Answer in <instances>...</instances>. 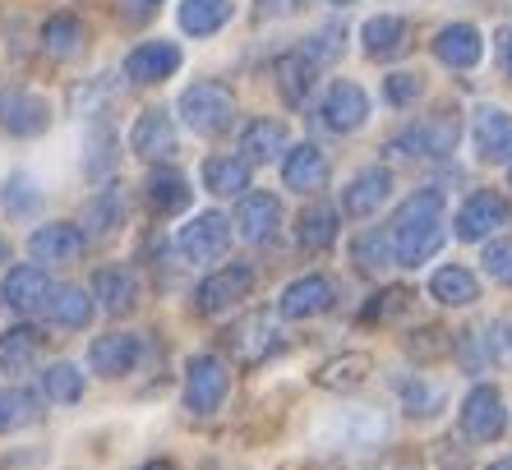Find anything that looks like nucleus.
I'll return each instance as SVG.
<instances>
[{
	"label": "nucleus",
	"instance_id": "obj_1",
	"mask_svg": "<svg viewBox=\"0 0 512 470\" xmlns=\"http://www.w3.org/2000/svg\"><path fill=\"white\" fill-rule=\"evenodd\" d=\"M388 240H393V259L406 268H420L443 249L448 240V217H443V194L439 189H416L411 199L397 208L393 226H388Z\"/></svg>",
	"mask_w": 512,
	"mask_h": 470
},
{
	"label": "nucleus",
	"instance_id": "obj_2",
	"mask_svg": "<svg viewBox=\"0 0 512 470\" xmlns=\"http://www.w3.org/2000/svg\"><path fill=\"white\" fill-rule=\"evenodd\" d=\"M388 438V420L374 406H342L314 429V447L319 452H365Z\"/></svg>",
	"mask_w": 512,
	"mask_h": 470
},
{
	"label": "nucleus",
	"instance_id": "obj_3",
	"mask_svg": "<svg viewBox=\"0 0 512 470\" xmlns=\"http://www.w3.org/2000/svg\"><path fill=\"white\" fill-rule=\"evenodd\" d=\"M457 139H462V120H457V111H434V116L416 120V125H406L402 134H397L388 148H393L397 157H411V162H429V157H448L457 148Z\"/></svg>",
	"mask_w": 512,
	"mask_h": 470
},
{
	"label": "nucleus",
	"instance_id": "obj_4",
	"mask_svg": "<svg viewBox=\"0 0 512 470\" xmlns=\"http://www.w3.org/2000/svg\"><path fill=\"white\" fill-rule=\"evenodd\" d=\"M180 116L194 134H222L236 116V97H231L227 83L217 79H199L180 93Z\"/></svg>",
	"mask_w": 512,
	"mask_h": 470
},
{
	"label": "nucleus",
	"instance_id": "obj_5",
	"mask_svg": "<svg viewBox=\"0 0 512 470\" xmlns=\"http://www.w3.org/2000/svg\"><path fill=\"white\" fill-rule=\"evenodd\" d=\"M286 346V332L273 314H245L231 323L227 332V351L236 365H263L268 355H277Z\"/></svg>",
	"mask_w": 512,
	"mask_h": 470
},
{
	"label": "nucleus",
	"instance_id": "obj_6",
	"mask_svg": "<svg viewBox=\"0 0 512 470\" xmlns=\"http://www.w3.org/2000/svg\"><path fill=\"white\" fill-rule=\"evenodd\" d=\"M231 392V374L217 355H194L185 365V406L190 415H217Z\"/></svg>",
	"mask_w": 512,
	"mask_h": 470
},
{
	"label": "nucleus",
	"instance_id": "obj_7",
	"mask_svg": "<svg viewBox=\"0 0 512 470\" xmlns=\"http://www.w3.org/2000/svg\"><path fill=\"white\" fill-rule=\"evenodd\" d=\"M176 245L190 263H213L231 249V222L222 217V212H194L190 222L180 226Z\"/></svg>",
	"mask_w": 512,
	"mask_h": 470
},
{
	"label": "nucleus",
	"instance_id": "obj_8",
	"mask_svg": "<svg viewBox=\"0 0 512 470\" xmlns=\"http://www.w3.org/2000/svg\"><path fill=\"white\" fill-rule=\"evenodd\" d=\"M319 120H323V130H333V134H356L360 125L370 120V97H365V88L351 79H333L319 102Z\"/></svg>",
	"mask_w": 512,
	"mask_h": 470
},
{
	"label": "nucleus",
	"instance_id": "obj_9",
	"mask_svg": "<svg viewBox=\"0 0 512 470\" xmlns=\"http://www.w3.org/2000/svg\"><path fill=\"white\" fill-rule=\"evenodd\" d=\"M503 429H508V411H503L499 388L480 383V388L466 392V401H462V434L471 438V443H494Z\"/></svg>",
	"mask_w": 512,
	"mask_h": 470
},
{
	"label": "nucleus",
	"instance_id": "obj_10",
	"mask_svg": "<svg viewBox=\"0 0 512 470\" xmlns=\"http://www.w3.org/2000/svg\"><path fill=\"white\" fill-rule=\"evenodd\" d=\"M250 286H254L250 263H227V268H217L208 282H199V291H194V309H199V314H222V309H231L236 300H245Z\"/></svg>",
	"mask_w": 512,
	"mask_h": 470
},
{
	"label": "nucleus",
	"instance_id": "obj_11",
	"mask_svg": "<svg viewBox=\"0 0 512 470\" xmlns=\"http://www.w3.org/2000/svg\"><path fill=\"white\" fill-rule=\"evenodd\" d=\"M130 153L143 162H171L176 157V125L162 106H143L130 130Z\"/></svg>",
	"mask_w": 512,
	"mask_h": 470
},
{
	"label": "nucleus",
	"instance_id": "obj_12",
	"mask_svg": "<svg viewBox=\"0 0 512 470\" xmlns=\"http://www.w3.org/2000/svg\"><path fill=\"white\" fill-rule=\"evenodd\" d=\"M51 125V106L42 102L28 88H0V130L19 134V139H33Z\"/></svg>",
	"mask_w": 512,
	"mask_h": 470
},
{
	"label": "nucleus",
	"instance_id": "obj_13",
	"mask_svg": "<svg viewBox=\"0 0 512 470\" xmlns=\"http://www.w3.org/2000/svg\"><path fill=\"white\" fill-rule=\"evenodd\" d=\"M333 305H337V286H333V277H323V272L296 277V282L282 291V300H277L282 318H319Z\"/></svg>",
	"mask_w": 512,
	"mask_h": 470
},
{
	"label": "nucleus",
	"instance_id": "obj_14",
	"mask_svg": "<svg viewBox=\"0 0 512 470\" xmlns=\"http://www.w3.org/2000/svg\"><path fill=\"white\" fill-rule=\"evenodd\" d=\"M388 199H393V171L388 166H365L342 189V212L346 217H374Z\"/></svg>",
	"mask_w": 512,
	"mask_h": 470
},
{
	"label": "nucleus",
	"instance_id": "obj_15",
	"mask_svg": "<svg viewBox=\"0 0 512 470\" xmlns=\"http://www.w3.org/2000/svg\"><path fill=\"white\" fill-rule=\"evenodd\" d=\"M499 226H508V203L494 189H476L457 212V240H489Z\"/></svg>",
	"mask_w": 512,
	"mask_h": 470
},
{
	"label": "nucleus",
	"instance_id": "obj_16",
	"mask_svg": "<svg viewBox=\"0 0 512 470\" xmlns=\"http://www.w3.org/2000/svg\"><path fill=\"white\" fill-rule=\"evenodd\" d=\"M139 355H143V341L134 332H107V337H97L88 346V365L102 378H125V374H134Z\"/></svg>",
	"mask_w": 512,
	"mask_h": 470
},
{
	"label": "nucleus",
	"instance_id": "obj_17",
	"mask_svg": "<svg viewBox=\"0 0 512 470\" xmlns=\"http://www.w3.org/2000/svg\"><path fill=\"white\" fill-rule=\"evenodd\" d=\"M51 295H56V286H51L47 268H37V263H19V268H10V277H5V305L19 309V314L47 309Z\"/></svg>",
	"mask_w": 512,
	"mask_h": 470
},
{
	"label": "nucleus",
	"instance_id": "obj_18",
	"mask_svg": "<svg viewBox=\"0 0 512 470\" xmlns=\"http://www.w3.org/2000/svg\"><path fill=\"white\" fill-rule=\"evenodd\" d=\"M471 139H476V157L480 162H508L512 166V116L499 106H480L476 125H471Z\"/></svg>",
	"mask_w": 512,
	"mask_h": 470
},
{
	"label": "nucleus",
	"instance_id": "obj_19",
	"mask_svg": "<svg viewBox=\"0 0 512 470\" xmlns=\"http://www.w3.org/2000/svg\"><path fill=\"white\" fill-rule=\"evenodd\" d=\"M180 70V47L176 42H139V47L125 56V79L134 83H162Z\"/></svg>",
	"mask_w": 512,
	"mask_h": 470
},
{
	"label": "nucleus",
	"instance_id": "obj_20",
	"mask_svg": "<svg viewBox=\"0 0 512 470\" xmlns=\"http://www.w3.org/2000/svg\"><path fill=\"white\" fill-rule=\"evenodd\" d=\"M277 226H282V203L273 199V194H263V189H254V194H245L236 208V231L240 240H250V245H263V240H273Z\"/></svg>",
	"mask_w": 512,
	"mask_h": 470
},
{
	"label": "nucleus",
	"instance_id": "obj_21",
	"mask_svg": "<svg viewBox=\"0 0 512 470\" xmlns=\"http://www.w3.org/2000/svg\"><path fill=\"white\" fill-rule=\"evenodd\" d=\"M84 240L88 235L70 222H51V226H37L33 240H28V254L37 263H74L84 254Z\"/></svg>",
	"mask_w": 512,
	"mask_h": 470
},
{
	"label": "nucleus",
	"instance_id": "obj_22",
	"mask_svg": "<svg viewBox=\"0 0 512 470\" xmlns=\"http://www.w3.org/2000/svg\"><path fill=\"white\" fill-rule=\"evenodd\" d=\"M282 180L286 189H296V194H319L328 185V157L314 148V143H300L291 153L282 157Z\"/></svg>",
	"mask_w": 512,
	"mask_h": 470
},
{
	"label": "nucleus",
	"instance_id": "obj_23",
	"mask_svg": "<svg viewBox=\"0 0 512 470\" xmlns=\"http://www.w3.org/2000/svg\"><path fill=\"white\" fill-rule=\"evenodd\" d=\"M434 56L448 65V70H471L480 56H485V42H480V28L471 24H448L434 33Z\"/></svg>",
	"mask_w": 512,
	"mask_h": 470
},
{
	"label": "nucleus",
	"instance_id": "obj_24",
	"mask_svg": "<svg viewBox=\"0 0 512 470\" xmlns=\"http://www.w3.org/2000/svg\"><path fill=\"white\" fill-rule=\"evenodd\" d=\"M360 42H365L370 60H397L411 42V28H406L402 14H374L370 24L360 28Z\"/></svg>",
	"mask_w": 512,
	"mask_h": 470
},
{
	"label": "nucleus",
	"instance_id": "obj_25",
	"mask_svg": "<svg viewBox=\"0 0 512 470\" xmlns=\"http://www.w3.org/2000/svg\"><path fill=\"white\" fill-rule=\"evenodd\" d=\"M374 374V360L365 351H346L337 355V360H328V365H319V374H314V383H319L323 392H356L365 388Z\"/></svg>",
	"mask_w": 512,
	"mask_h": 470
},
{
	"label": "nucleus",
	"instance_id": "obj_26",
	"mask_svg": "<svg viewBox=\"0 0 512 470\" xmlns=\"http://www.w3.org/2000/svg\"><path fill=\"white\" fill-rule=\"evenodd\" d=\"M314 70H319V65H314L305 51H286V56L273 60V74H277V88H282L286 106H305V102H310Z\"/></svg>",
	"mask_w": 512,
	"mask_h": 470
},
{
	"label": "nucleus",
	"instance_id": "obj_27",
	"mask_svg": "<svg viewBox=\"0 0 512 470\" xmlns=\"http://www.w3.org/2000/svg\"><path fill=\"white\" fill-rule=\"evenodd\" d=\"M143 189H148V208L157 212V217H171V212H185L194 199L190 180L180 176V171H171V166H157L153 176L143 180Z\"/></svg>",
	"mask_w": 512,
	"mask_h": 470
},
{
	"label": "nucleus",
	"instance_id": "obj_28",
	"mask_svg": "<svg viewBox=\"0 0 512 470\" xmlns=\"http://www.w3.org/2000/svg\"><path fill=\"white\" fill-rule=\"evenodd\" d=\"M203 189L222 199H245L250 194V162L245 157H208L203 162Z\"/></svg>",
	"mask_w": 512,
	"mask_h": 470
},
{
	"label": "nucleus",
	"instance_id": "obj_29",
	"mask_svg": "<svg viewBox=\"0 0 512 470\" xmlns=\"http://www.w3.org/2000/svg\"><path fill=\"white\" fill-rule=\"evenodd\" d=\"M93 300H102L107 314H130L139 305V277L130 268H102L93 282Z\"/></svg>",
	"mask_w": 512,
	"mask_h": 470
},
{
	"label": "nucleus",
	"instance_id": "obj_30",
	"mask_svg": "<svg viewBox=\"0 0 512 470\" xmlns=\"http://www.w3.org/2000/svg\"><path fill=\"white\" fill-rule=\"evenodd\" d=\"M240 153L245 162H273V157H286V125L282 120H250L245 134H240Z\"/></svg>",
	"mask_w": 512,
	"mask_h": 470
},
{
	"label": "nucleus",
	"instance_id": "obj_31",
	"mask_svg": "<svg viewBox=\"0 0 512 470\" xmlns=\"http://www.w3.org/2000/svg\"><path fill=\"white\" fill-rule=\"evenodd\" d=\"M429 295L439 300V305H471L480 295V282L476 272L462 268V263H448V268H439L434 277H429Z\"/></svg>",
	"mask_w": 512,
	"mask_h": 470
},
{
	"label": "nucleus",
	"instance_id": "obj_32",
	"mask_svg": "<svg viewBox=\"0 0 512 470\" xmlns=\"http://www.w3.org/2000/svg\"><path fill=\"white\" fill-rule=\"evenodd\" d=\"M231 19V0H180V28L190 37H213Z\"/></svg>",
	"mask_w": 512,
	"mask_h": 470
},
{
	"label": "nucleus",
	"instance_id": "obj_33",
	"mask_svg": "<svg viewBox=\"0 0 512 470\" xmlns=\"http://www.w3.org/2000/svg\"><path fill=\"white\" fill-rule=\"evenodd\" d=\"M120 222H125V194H120V185L97 189L93 199L84 203V235H111Z\"/></svg>",
	"mask_w": 512,
	"mask_h": 470
},
{
	"label": "nucleus",
	"instance_id": "obj_34",
	"mask_svg": "<svg viewBox=\"0 0 512 470\" xmlns=\"http://www.w3.org/2000/svg\"><path fill=\"white\" fill-rule=\"evenodd\" d=\"M47 318L56 328H84L88 318H93V291H84V286H56Z\"/></svg>",
	"mask_w": 512,
	"mask_h": 470
},
{
	"label": "nucleus",
	"instance_id": "obj_35",
	"mask_svg": "<svg viewBox=\"0 0 512 470\" xmlns=\"http://www.w3.org/2000/svg\"><path fill=\"white\" fill-rule=\"evenodd\" d=\"M37 351H42V332L28 328V323L24 328L0 332V369H5V374H24L37 360Z\"/></svg>",
	"mask_w": 512,
	"mask_h": 470
},
{
	"label": "nucleus",
	"instance_id": "obj_36",
	"mask_svg": "<svg viewBox=\"0 0 512 470\" xmlns=\"http://www.w3.org/2000/svg\"><path fill=\"white\" fill-rule=\"evenodd\" d=\"M42 420V401L24 388H0V434H19Z\"/></svg>",
	"mask_w": 512,
	"mask_h": 470
},
{
	"label": "nucleus",
	"instance_id": "obj_37",
	"mask_svg": "<svg viewBox=\"0 0 512 470\" xmlns=\"http://www.w3.org/2000/svg\"><path fill=\"white\" fill-rule=\"evenodd\" d=\"M42 47H47V56H56V60L74 56V51L84 47V24H79L74 14H51L47 24H42Z\"/></svg>",
	"mask_w": 512,
	"mask_h": 470
},
{
	"label": "nucleus",
	"instance_id": "obj_38",
	"mask_svg": "<svg viewBox=\"0 0 512 470\" xmlns=\"http://www.w3.org/2000/svg\"><path fill=\"white\" fill-rule=\"evenodd\" d=\"M296 240L300 249H328L337 240V212L333 208H305L296 222Z\"/></svg>",
	"mask_w": 512,
	"mask_h": 470
},
{
	"label": "nucleus",
	"instance_id": "obj_39",
	"mask_svg": "<svg viewBox=\"0 0 512 470\" xmlns=\"http://www.w3.org/2000/svg\"><path fill=\"white\" fill-rule=\"evenodd\" d=\"M351 259H356L360 272L379 277L388 263H397V259H393V240H388V231H383V235H379V231H365L356 245H351Z\"/></svg>",
	"mask_w": 512,
	"mask_h": 470
},
{
	"label": "nucleus",
	"instance_id": "obj_40",
	"mask_svg": "<svg viewBox=\"0 0 512 470\" xmlns=\"http://www.w3.org/2000/svg\"><path fill=\"white\" fill-rule=\"evenodd\" d=\"M453 351L462 355V365L471 369V374H480L489 360H499V355H494V328H466L462 337L453 341Z\"/></svg>",
	"mask_w": 512,
	"mask_h": 470
},
{
	"label": "nucleus",
	"instance_id": "obj_41",
	"mask_svg": "<svg viewBox=\"0 0 512 470\" xmlns=\"http://www.w3.org/2000/svg\"><path fill=\"white\" fill-rule=\"evenodd\" d=\"M42 388H47V397L56 401V406H74V401L84 397V374L74 365H51L47 374H42Z\"/></svg>",
	"mask_w": 512,
	"mask_h": 470
},
{
	"label": "nucleus",
	"instance_id": "obj_42",
	"mask_svg": "<svg viewBox=\"0 0 512 470\" xmlns=\"http://www.w3.org/2000/svg\"><path fill=\"white\" fill-rule=\"evenodd\" d=\"M397 392H402V406H406V411H411V415H434V411H439V388H429V383H425V378H402V383H397Z\"/></svg>",
	"mask_w": 512,
	"mask_h": 470
},
{
	"label": "nucleus",
	"instance_id": "obj_43",
	"mask_svg": "<svg viewBox=\"0 0 512 470\" xmlns=\"http://www.w3.org/2000/svg\"><path fill=\"white\" fill-rule=\"evenodd\" d=\"M383 97H388V106H416L420 97H425V79H420V74L397 70V74L383 79Z\"/></svg>",
	"mask_w": 512,
	"mask_h": 470
},
{
	"label": "nucleus",
	"instance_id": "obj_44",
	"mask_svg": "<svg viewBox=\"0 0 512 470\" xmlns=\"http://www.w3.org/2000/svg\"><path fill=\"white\" fill-rule=\"evenodd\" d=\"M406 305H411V291H406V286H388V291L374 295L370 305H365V314H360V318H365V323H374V318H379V323H383V318L402 314Z\"/></svg>",
	"mask_w": 512,
	"mask_h": 470
},
{
	"label": "nucleus",
	"instance_id": "obj_45",
	"mask_svg": "<svg viewBox=\"0 0 512 470\" xmlns=\"http://www.w3.org/2000/svg\"><path fill=\"white\" fill-rule=\"evenodd\" d=\"M111 93H116V83H111V74H102V79H93L88 88H74L70 106L79 111V116H97V106L107 102Z\"/></svg>",
	"mask_w": 512,
	"mask_h": 470
},
{
	"label": "nucleus",
	"instance_id": "obj_46",
	"mask_svg": "<svg viewBox=\"0 0 512 470\" xmlns=\"http://www.w3.org/2000/svg\"><path fill=\"white\" fill-rule=\"evenodd\" d=\"M5 208L19 217V212H33L37 208V185H33V176H10V185H5Z\"/></svg>",
	"mask_w": 512,
	"mask_h": 470
},
{
	"label": "nucleus",
	"instance_id": "obj_47",
	"mask_svg": "<svg viewBox=\"0 0 512 470\" xmlns=\"http://www.w3.org/2000/svg\"><path fill=\"white\" fill-rule=\"evenodd\" d=\"M480 263H485V272L494 282H512V240H489Z\"/></svg>",
	"mask_w": 512,
	"mask_h": 470
},
{
	"label": "nucleus",
	"instance_id": "obj_48",
	"mask_svg": "<svg viewBox=\"0 0 512 470\" xmlns=\"http://www.w3.org/2000/svg\"><path fill=\"white\" fill-rule=\"evenodd\" d=\"M111 148H116V139H111V130H97L93 134V143H88V153H93V157H88V176H97V180H102V176H107V171H111V166H116V157H111Z\"/></svg>",
	"mask_w": 512,
	"mask_h": 470
},
{
	"label": "nucleus",
	"instance_id": "obj_49",
	"mask_svg": "<svg viewBox=\"0 0 512 470\" xmlns=\"http://www.w3.org/2000/svg\"><path fill=\"white\" fill-rule=\"evenodd\" d=\"M453 351V341H448V332L439 328H425L420 332V341H411V355H420V360H434V355Z\"/></svg>",
	"mask_w": 512,
	"mask_h": 470
},
{
	"label": "nucleus",
	"instance_id": "obj_50",
	"mask_svg": "<svg viewBox=\"0 0 512 470\" xmlns=\"http://www.w3.org/2000/svg\"><path fill=\"white\" fill-rule=\"evenodd\" d=\"M305 56H310L314 65L333 60V56H337V28H323V33H314L310 42H305Z\"/></svg>",
	"mask_w": 512,
	"mask_h": 470
},
{
	"label": "nucleus",
	"instance_id": "obj_51",
	"mask_svg": "<svg viewBox=\"0 0 512 470\" xmlns=\"http://www.w3.org/2000/svg\"><path fill=\"white\" fill-rule=\"evenodd\" d=\"M494 355L503 365H512V318L508 323H494Z\"/></svg>",
	"mask_w": 512,
	"mask_h": 470
},
{
	"label": "nucleus",
	"instance_id": "obj_52",
	"mask_svg": "<svg viewBox=\"0 0 512 470\" xmlns=\"http://www.w3.org/2000/svg\"><path fill=\"white\" fill-rule=\"evenodd\" d=\"M300 0H259V14L263 19H277V14H291Z\"/></svg>",
	"mask_w": 512,
	"mask_h": 470
},
{
	"label": "nucleus",
	"instance_id": "obj_53",
	"mask_svg": "<svg viewBox=\"0 0 512 470\" xmlns=\"http://www.w3.org/2000/svg\"><path fill=\"white\" fill-rule=\"evenodd\" d=\"M499 60H503V70H508V79H512V28L499 33Z\"/></svg>",
	"mask_w": 512,
	"mask_h": 470
},
{
	"label": "nucleus",
	"instance_id": "obj_54",
	"mask_svg": "<svg viewBox=\"0 0 512 470\" xmlns=\"http://www.w3.org/2000/svg\"><path fill=\"white\" fill-rule=\"evenodd\" d=\"M356 470H406V466L393 461V457H383V461H370V466H356Z\"/></svg>",
	"mask_w": 512,
	"mask_h": 470
},
{
	"label": "nucleus",
	"instance_id": "obj_55",
	"mask_svg": "<svg viewBox=\"0 0 512 470\" xmlns=\"http://www.w3.org/2000/svg\"><path fill=\"white\" fill-rule=\"evenodd\" d=\"M139 470H171V466H167V461H143Z\"/></svg>",
	"mask_w": 512,
	"mask_h": 470
},
{
	"label": "nucleus",
	"instance_id": "obj_56",
	"mask_svg": "<svg viewBox=\"0 0 512 470\" xmlns=\"http://www.w3.org/2000/svg\"><path fill=\"white\" fill-rule=\"evenodd\" d=\"M10 259V240H5V235H0V263Z\"/></svg>",
	"mask_w": 512,
	"mask_h": 470
},
{
	"label": "nucleus",
	"instance_id": "obj_57",
	"mask_svg": "<svg viewBox=\"0 0 512 470\" xmlns=\"http://www.w3.org/2000/svg\"><path fill=\"white\" fill-rule=\"evenodd\" d=\"M489 470H512V457H499V461H494V466H489Z\"/></svg>",
	"mask_w": 512,
	"mask_h": 470
},
{
	"label": "nucleus",
	"instance_id": "obj_58",
	"mask_svg": "<svg viewBox=\"0 0 512 470\" xmlns=\"http://www.w3.org/2000/svg\"><path fill=\"white\" fill-rule=\"evenodd\" d=\"M328 5H356V0H328Z\"/></svg>",
	"mask_w": 512,
	"mask_h": 470
},
{
	"label": "nucleus",
	"instance_id": "obj_59",
	"mask_svg": "<svg viewBox=\"0 0 512 470\" xmlns=\"http://www.w3.org/2000/svg\"><path fill=\"white\" fill-rule=\"evenodd\" d=\"M508 180H512V166H508Z\"/></svg>",
	"mask_w": 512,
	"mask_h": 470
}]
</instances>
